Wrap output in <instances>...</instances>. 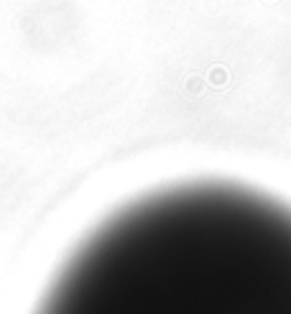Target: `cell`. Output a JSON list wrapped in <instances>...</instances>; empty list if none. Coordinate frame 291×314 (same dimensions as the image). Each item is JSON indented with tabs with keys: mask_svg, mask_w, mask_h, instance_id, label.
I'll return each mask as SVG.
<instances>
[{
	"mask_svg": "<svg viewBox=\"0 0 291 314\" xmlns=\"http://www.w3.org/2000/svg\"><path fill=\"white\" fill-rule=\"evenodd\" d=\"M36 314H291V210L220 181L148 194L74 250Z\"/></svg>",
	"mask_w": 291,
	"mask_h": 314,
	"instance_id": "cell-1",
	"label": "cell"
}]
</instances>
